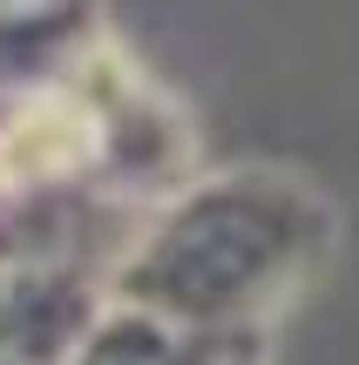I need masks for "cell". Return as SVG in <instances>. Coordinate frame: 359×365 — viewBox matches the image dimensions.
Here are the masks:
<instances>
[{
  "label": "cell",
  "mask_w": 359,
  "mask_h": 365,
  "mask_svg": "<svg viewBox=\"0 0 359 365\" xmlns=\"http://www.w3.org/2000/svg\"><path fill=\"white\" fill-rule=\"evenodd\" d=\"M325 210L285 176H211L170 196L108 271V298L217 339H258L278 298L319 264Z\"/></svg>",
  "instance_id": "obj_1"
},
{
  "label": "cell",
  "mask_w": 359,
  "mask_h": 365,
  "mask_svg": "<svg viewBox=\"0 0 359 365\" xmlns=\"http://www.w3.org/2000/svg\"><path fill=\"white\" fill-rule=\"evenodd\" d=\"M244 359H251V339H217V331L108 298L61 365H244Z\"/></svg>",
  "instance_id": "obj_2"
},
{
  "label": "cell",
  "mask_w": 359,
  "mask_h": 365,
  "mask_svg": "<svg viewBox=\"0 0 359 365\" xmlns=\"http://www.w3.org/2000/svg\"><path fill=\"white\" fill-rule=\"evenodd\" d=\"M244 365H258V359H244Z\"/></svg>",
  "instance_id": "obj_3"
}]
</instances>
